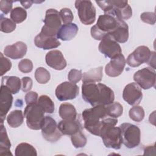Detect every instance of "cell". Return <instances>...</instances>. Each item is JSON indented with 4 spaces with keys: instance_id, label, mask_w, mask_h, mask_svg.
<instances>
[{
    "instance_id": "d6a6232c",
    "label": "cell",
    "mask_w": 156,
    "mask_h": 156,
    "mask_svg": "<svg viewBox=\"0 0 156 156\" xmlns=\"http://www.w3.org/2000/svg\"><path fill=\"white\" fill-rule=\"evenodd\" d=\"M71 140L73 145L76 148L83 147L87 143V138L80 130L71 135Z\"/></svg>"
},
{
    "instance_id": "7dc6e473",
    "label": "cell",
    "mask_w": 156,
    "mask_h": 156,
    "mask_svg": "<svg viewBox=\"0 0 156 156\" xmlns=\"http://www.w3.org/2000/svg\"><path fill=\"white\" fill-rule=\"evenodd\" d=\"M20 2L25 9H29V7H31L34 1H21Z\"/></svg>"
},
{
    "instance_id": "2e32d148",
    "label": "cell",
    "mask_w": 156,
    "mask_h": 156,
    "mask_svg": "<svg viewBox=\"0 0 156 156\" xmlns=\"http://www.w3.org/2000/svg\"><path fill=\"white\" fill-rule=\"evenodd\" d=\"M125 65L126 59L121 53L111 58L110 62L105 66V72L110 77H117L122 73Z\"/></svg>"
},
{
    "instance_id": "5bb4252c",
    "label": "cell",
    "mask_w": 156,
    "mask_h": 156,
    "mask_svg": "<svg viewBox=\"0 0 156 156\" xmlns=\"http://www.w3.org/2000/svg\"><path fill=\"white\" fill-rule=\"evenodd\" d=\"M79 87L70 82H63L55 89V96L60 101L75 99L79 94Z\"/></svg>"
},
{
    "instance_id": "3957f363",
    "label": "cell",
    "mask_w": 156,
    "mask_h": 156,
    "mask_svg": "<svg viewBox=\"0 0 156 156\" xmlns=\"http://www.w3.org/2000/svg\"><path fill=\"white\" fill-rule=\"evenodd\" d=\"M82 116L86 130L93 135L99 136L102 121L108 116L105 106L99 105L85 109Z\"/></svg>"
},
{
    "instance_id": "7bdbcfd3",
    "label": "cell",
    "mask_w": 156,
    "mask_h": 156,
    "mask_svg": "<svg viewBox=\"0 0 156 156\" xmlns=\"http://www.w3.org/2000/svg\"><path fill=\"white\" fill-rule=\"evenodd\" d=\"M32 87V80L29 77H24L21 79V90L24 92L29 91Z\"/></svg>"
},
{
    "instance_id": "277c9868",
    "label": "cell",
    "mask_w": 156,
    "mask_h": 156,
    "mask_svg": "<svg viewBox=\"0 0 156 156\" xmlns=\"http://www.w3.org/2000/svg\"><path fill=\"white\" fill-rule=\"evenodd\" d=\"M122 20L113 13H104L99 16L96 24L91 27V35L96 40H101L106 35L114 31Z\"/></svg>"
},
{
    "instance_id": "ffe728a7",
    "label": "cell",
    "mask_w": 156,
    "mask_h": 156,
    "mask_svg": "<svg viewBox=\"0 0 156 156\" xmlns=\"http://www.w3.org/2000/svg\"><path fill=\"white\" fill-rule=\"evenodd\" d=\"M34 43L37 47L45 50L56 48L61 44L56 37L46 35L40 32L35 37Z\"/></svg>"
},
{
    "instance_id": "e575fe53",
    "label": "cell",
    "mask_w": 156,
    "mask_h": 156,
    "mask_svg": "<svg viewBox=\"0 0 156 156\" xmlns=\"http://www.w3.org/2000/svg\"><path fill=\"white\" fill-rule=\"evenodd\" d=\"M129 115L132 120L139 122L144 118V111L142 107L135 105L130 109Z\"/></svg>"
},
{
    "instance_id": "603a6c76",
    "label": "cell",
    "mask_w": 156,
    "mask_h": 156,
    "mask_svg": "<svg viewBox=\"0 0 156 156\" xmlns=\"http://www.w3.org/2000/svg\"><path fill=\"white\" fill-rule=\"evenodd\" d=\"M108 35H110L116 42L124 43L129 38L128 25L124 20H121L117 28Z\"/></svg>"
},
{
    "instance_id": "f1b7e54d",
    "label": "cell",
    "mask_w": 156,
    "mask_h": 156,
    "mask_svg": "<svg viewBox=\"0 0 156 156\" xmlns=\"http://www.w3.org/2000/svg\"><path fill=\"white\" fill-rule=\"evenodd\" d=\"M15 155L16 156H37V152L32 145L27 143H21L16 146Z\"/></svg>"
},
{
    "instance_id": "bcb514c9",
    "label": "cell",
    "mask_w": 156,
    "mask_h": 156,
    "mask_svg": "<svg viewBox=\"0 0 156 156\" xmlns=\"http://www.w3.org/2000/svg\"><path fill=\"white\" fill-rule=\"evenodd\" d=\"M155 52L154 51H152V54L149 59V60L148 61V62L147 63L149 66H151V67H152L153 69H155Z\"/></svg>"
},
{
    "instance_id": "60d3db41",
    "label": "cell",
    "mask_w": 156,
    "mask_h": 156,
    "mask_svg": "<svg viewBox=\"0 0 156 156\" xmlns=\"http://www.w3.org/2000/svg\"><path fill=\"white\" fill-rule=\"evenodd\" d=\"M140 18L144 23L151 25H154L155 23V15L154 12H143L141 14Z\"/></svg>"
},
{
    "instance_id": "d6986e66",
    "label": "cell",
    "mask_w": 156,
    "mask_h": 156,
    "mask_svg": "<svg viewBox=\"0 0 156 156\" xmlns=\"http://www.w3.org/2000/svg\"><path fill=\"white\" fill-rule=\"evenodd\" d=\"M27 51V47L26 43L20 41L13 44L6 46L4 49V54L10 58L20 59L26 55Z\"/></svg>"
},
{
    "instance_id": "4fadbf2b",
    "label": "cell",
    "mask_w": 156,
    "mask_h": 156,
    "mask_svg": "<svg viewBox=\"0 0 156 156\" xmlns=\"http://www.w3.org/2000/svg\"><path fill=\"white\" fill-rule=\"evenodd\" d=\"M98 49L101 53L110 58L122 53L120 45L109 35H106L102 38Z\"/></svg>"
},
{
    "instance_id": "9c48e42d",
    "label": "cell",
    "mask_w": 156,
    "mask_h": 156,
    "mask_svg": "<svg viewBox=\"0 0 156 156\" xmlns=\"http://www.w3.org/2000/svg\"><path fill=\"white\" fill-rule=\"evenodd\" d=\"M75 7L82 23L84 25H90L96 20V9L91 1H76Z\"/></svg>"
},
{
    "instance_id": "8992f818",
    "label": "cell",
    "mask_w": 156,
    "mask_h": 156,
    "mask_svg": "<svg viewBox=\"0 0 156 156\" xmlns=\"http://www.w3.org/2000/svg\"><path fill=\"white\" fill-rule=\"evenodd\" d=\"M44 111L37 103L27 105L24 111L27 127L32 130H40L41 128L44 116Z\"/></svg>"
},
{
    "instance_id": "d4e9b609",
    "label": "cell",
    "mask_w": 156,
    "mask_h": 156,
    "mask_svg": "<svg viewBox=\"0 0 156 156\" xmlns=\"http://www.w3.org/2000/svg\"><path fill=\"white\" fill-rule=\"evenodd\" d=\"M58 113L62 119L74 120L77 119L76 110L71 104L65 102L60 105Z\"/></svg>"
},
{
    "instance_id": "30bf717a",
    "label": "cell",
    "mask_w": 156,
    "mask_h": 156,
    "mask_svg": "<svg viewBox=\"0 0 156 156\" xmlns=\"http://www.w3.org/2000/svg\"><path fill=\"white\" fill-rule=\"evenodd\" d=\"M133 80L143 89H149L155 87V71L151 68H144L135 73Z\"/></svg>"
},
{
    "instance_id": "cb8c5ba5",
    "label": "cell",
    "mask_w": 156,
    "mask_h": 156,
    "mask_svg": "<svg viewBox=\"0 0 156 156\" xmlns=\"http://www.w3.org/2000/svg\"><path fill=\"white\" fill-rule=\"evenodd\" d=\"M11 143L8 137L6 129L1 122L0 128V155H12L10 152Z\"/></svg>"
},
{
    "instance_id": "7c38bea8",
    "label": "cell",
    "mask_w": 156,
    "mask_h": 156,
    "mask_svg": "<svg viewBox=\"0 0 156 156\" xmlns=\"http://www.w3.org/2000/svg\"><path fill=\"white\" fill-rule=\"evenodd\" d=\"M152 54V52L148 47L140 46L128 55L126 63L130 67H138L144 63H147Z\"/></svg>"
},
{
    "instance_id": "1f68e13d",
    "label": "cell",
    "mask_w": 156,
    "mask_h": 156,
    "mask_svg": "<svg viewBox=\"0 0 156 156\" xmlns=\"http://www.w3.org/2000/svg\"><path fill=\"white\" fill-rule=\"evenodd\" d=\"M10 16L13 21L19 24L23 22L26 19L27 12L24 9L21 7H16L12 10Z\"/></svg>"
},
{
    "instance_id": "5b68a950",
    "label": "cell",
    "mask_w": 156,
    "mask_h": 156,
    "mask_svg": "<svg viewBox=\"0 0 156 156\" xmlns=\"http://www.w3.org/2000/svg\"><path fill=\"white\" fill-rule=\"evenodd\" d=\"M104 13H113L122 20H128L132 15V10L127 1H96Z\"/></svg>"
},
{
    "instance_id": "74e56055",
    "label": "cell",
    "mask_w": 156,
    "mask_h": 156,
    "mask_svg": "<svg viewBox=\"0 0 156 156\" xmlns=\"http://www.w3.org/2000/svg\"><path fill=\"white\" fill-rule=\"evenodd\" d=\"M18 69L23 73H29L33 69V63L29 59H23L18 63Z\"/></svg>"
},
{
    "instance_id": "44dd1931",
    "label": "cell",
    "mask_w": 156,
    "mask_h": 156,
    "mask_svg": "<svg viewBox=\"0 0 156 156\" xmlns=\"http://www.w3.org/2000/svg\"><path fill=\"white\" fill-rule=\"evenodd\" d=\"M58 128L62 135H72L82 129V125L79 120H65L62 119L57 124Z\"/></svg>"
},
{
    "instance_id": "ab89813d",
    "label": "cell",
    "mask_w": 156,
    "mask_h": 156,
    "mask_svg": "<svg viewBox=\"0 0 156 156\" xmlns=\"http://www.w3.org/2000/svg\"><path fill=\"white\" fill-rule=\"evenodd\" d=\"M68 78L70 82L76 83L79 82L82 78V73L81 70L76 69H71L68 74Z\"/></svg>"
},
{
    "instance_id": "83f0119b",
    "label": "cell",
    "mask_w": 156,
    "mask_h": 156,
    "mask_svg": "<svg viewBox=\"0 0 156 156\" xmlns=\"http://www.w3.org/2000/svg\"><path fill=\"white\" fill-rule=\"evenodd\" d=\"M24 121L23 112L20 110L12 111L7 116L8 125L12 128H16L20 126Z\"/></svg>"
},
{
    "instance_id": "ba28073f",
    "label": "cell",
    "mask_w": 156,
    "mask_h": 156,
    "mask_svg": "<svg viewBox=\"0 0 156 156\" xmlns=\"http://www.w3.org/2000/svg\"><path fill=\"white\" fill-rule=\"evenodd\" d=\"M43 22L44 24L40 33L57 37V34L62 26V20L58 12L54 9H48Z\"/></svg>"
},
{
    "instance_id": "8d00e7d4",
    "label": "cell",
    "mask_w": 156,
    "mask_h": 156,
    "mask_svg": "<svg viewBox=\"0 0 156 156\" xmlns=\"http://www.w3.org/2000/svg\"><path fill=\"white\" fill-rule=\"evenodd\" d=\"M59 15L62 21L64 24L71 23L74 19L72 11L69 8H63L59 12Z\"/></svg>"
},
{
    "instance_id": "4316f807",
    "label": "cell",
    "mask_w": 156,
    "mask_h": 156,
    "mask_svg": "<svg viewBox=\"0 0 156 156\" xmlns=\"http://www.w3.org/2000/svg\"><path fill=\"white\" fill-rule=\"evenodd\" d=\"M1 85L7 87L12 94L18 93L21 88V80L16 76H3L1 79Z\"/></svg>"
},
{
    "instance_id": "7a4b0ae2",
    "label": "cell",
    "mask_w": 156,
    "mask_h": 156,
    "mask_svg": "<svg viewBox=\"0 0 156 156\" xmlns=\"http://www.w3.org/2000/svg\"><path fill=\"white\" fill-rule=\"evenodd\" d=\"M117 118H106L102 121L99 136L106 147L119 149L122 143L121 131L119 127H115Z\"/></svg>"
},
{
    "instance_id": "7402d4cb",
    "label": "cell",
    "mask_w": 156,
    "mask_h": 156,
    "mask_svg": "<svg viewBox=\"0 0 156 156\" xmlns=\"http://www.w3.org/2000/svg\"><path fill=\"white\" fill-rule=\"evenodd\" d=\"M78 29L77 26L74 23L64 24L60 27L57 34V38L63 41L71 40L77 35Z\"/></svg>"
},
{
    "instance_id": "52a82bcc",
    "label": "cell",
    "mask_w": 156,
    "mask_h": 156,
    "mask_svg": "<svg viewBox=\"0 0 156 156\" xmlns=\"http://www.w3.org/2000/svg\"><path fill=\"white\" fill-rule=\"evenodd\" d=\"M121 129L122 143L127 148H134L140 143L141 132L139 127L130 123H122L119 126Z\"/></svg>"
},
{
    "instance_id": "f6af8a7d",
    "label": "cell",
    "mask_w": 156,
    "mask_h": 156,
    "mask_svg": "<svg viewBox=\"0 0 156 156\" xmlns=\"http://www.w3.org/2000/svg\"><path fill=\"white\" fill-rule=\"evenodd\" d=\"M152 152H155V144L153 146H147L144 148V155H152Z\"/></svg>"
},
{
    "instance_id": "b9f144b4",
    "label": "cell",
    "mask_w": 156,
    "mask_h": 156,
    "mask_svg": "<svg viewBox=\"0 0 156 156\" xmlns=\"http://www.w3.org/2000/svg\"><path fill=\"white\" fill-rule=\"evenodd\" d=\"M13 1L1 0L0 1V9L4 14H7L10 11H12Z\"/></svg>"
},
{
    "instance_id": "f546056e",
    "label": "cell",
    "mask_w": 156,
    "mask_h": 156,
    "mask_svg": "<svg viewBox=\"0 0 156 156\" xmlns=\"http://www.w3.org/2000/svg\"><path fill=\"white\" fill-rule=\"evenodd\" d=\"M37 104L44 113H52L54 111V104L52 99L47 95H41L38 99Z\"/></svg>"
},
{
    "instance_id": "6da1fadb",
    "label": "cell",
    "mask_w": 156,
    "mask_h": 156,
    "mask_svg": "<svg viewBox=\"0 0 156 156\" xmlns=\"http://www.w3.org/2000/svg\"><path fill=\"white\" fill-rule=\"evenodd\" d=\"M82 96L83 100L92 107L99 105L106 106L113 103L115 99L113 91L102 83H83Z\"/></svg>"
},
{
    "instance_id": "9a60e30c",
    "label": "cell",
    "mask_w": 156,
    "mask_h": 156,
    "mask_svg": "<svg viewBox=\"0 0 156 156\" xmlns=\"http://www.w3.org/2000/svg\"><path fill=\"white\" fill-rule=\"evenodd\" d=\"M122 98L129 105H138L143 98V93L140 87L135 82L127 84L123 90Z\"/></svg>"
},
{
    "instance_id": "f35d334b",
    "label": "cell",
    "mask_w": 156,
    "mask_h": 156,
    "mask_svg": "<svg viewBox=\"0 0 156 156\" xmlns=\"http://www.w3.org/2000/svg\"><path fill=\"white\" fill-rule=\"evenodd\" d=\"M0 63H1V76H2L5 73L9 71L12 68L11 61L5 57L2 52L0 53Z\"/></svg>"
},
{
    "instance_id": "e0dca14e",
    "label": "cell",
    "mask_w": 156,
    "mask_h": 156,
    "mask_svg": "<svg viewBox=\"0 0 156 156\" xmlns=\"http://www.w3.org/2000/svg\"><path fill=\"white\" fill-rule=\"evenodd\" d=\"M13 96L11 91L5 86L1 85L0 92V118L3 122L7 113L12 107Z\"/></svg>"
},
{
    "instance_id": "484cf974",
    "label": "cell",
    "mask_w": 156,
    "mask_h": 156,
    "mask_svg": "<svg viewBox=\"0 0 156 156\" xmlns=\"http://www.w3.org/2000/svg\"><path fill=\"white\" fill-rule=\"evenodd\" d=\"M102 66L93 68L82 75V82H99L102 80L103 77Z\"/></svg>"
},
{
    "instance_id": "836d02e7",
    "label": "cell",
    "mask_w": 156,
    "mask_h": 156,
    "mask_svg": "<svg viewBox=\"0 0 156 156\" xmlns=\"http://www.w3.org/2000/svg\"><path fill=\"white\" fill-rule=\"evenodd\" d=\"M35 78L39 83L44 84L50 80L51 75L49 72L46 68L39 67L35 70Z\"/></svg>"
},
{
    "instance_id": "8fae6325",
    "label": "cell",
    "mask_w": 156,
    "mask_h": 156,
    "mask_svg": "<svg viewBox=\"0 0 156 156\" xmlns=\"http://www.w3.org/2000/svg\"><path fill=\"white\" fill-rule=\"evenodd\" d=\"M41 129L43 138L49 142H56L62 135L55 119L49 116L44 117Z\"/></svg>"
},
{
    "instance_id": "ac0fdd59",
    "label": "cell",
    "mask_w": 156,
    "mask_h": 156,
    "mask_svg": "<svg viewBox=\"0 0 156 156\" xmlns=\"http://www.w3.org/2000/svg\"><path fill=\"white\" fill-rule=\"evenodd\" d=\"M45 60L48 66L56 70L64 69L67 65L63 54L59 50L49 51L46 55Z\"/></svg>"
},
{
    "instance_id": "4dcf8cb0",
    "label": "cell",
    "mask_w": 156,
    "mask_h": 156,
    "mask_svg": "<svg viewBox=\"0 0 156 156\" xmlns=\"http://www.w3.org/2000/svg\"><path fill=\"white\" fill-rule=\"evenodd\" d=\"M106 113L108 116L117 118L122 115L123 112L122 105L118 102L113 103L105 106Z\"/></svg>"
},
{
    "instance_id": "ee69618b",
    "label": "cell",
    "mask_w": 156,
    "mask_h": 156,
    "mask_svg": "<svg viewBox=\"0 0 156 156\" xmlns=\"http://www.w3.org/2000/svg\"><path fill=\"white\" fill-rule=\"evenodd\" d=\"M25 101L27 105L37 103L38 101V94L35 91H29L25 95Z\"/></svg>"
},
{
    "instance_id": "d590c367",
    "label": "cell",
    "mask_w": 156,
    "mask_h": 156,
    "mask_svg": "<svg viewBox=\"0 0 156 156\" xmlns=\"http://www.w3.org/2000/svg\"><path fill=\"white\" fill-rule=\"evenodd\" d=\"M16 23L12 20L7 18L1 16L0 20V29L1 31L4 33H10L16 29Z\"/></svg>"
}]
</instances>
